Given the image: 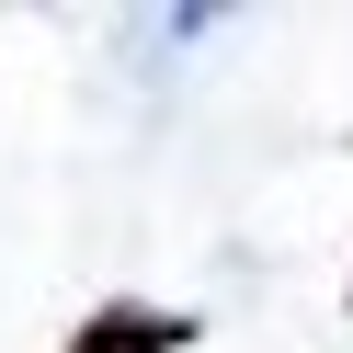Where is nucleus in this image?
<instances>
[{
	"label": "nucleus",
	"mask_w": 353,
	"mask_h": 353,
	"mask_svg": "<svg viewBox=\"0 0 353 353\" xmlns=\"http://www.w3.org/2000/svg\"><path fill=\"white\" fill-rule=\"evenodd\" d=\"M194 319H171V307H103V319L69 330V353H183Z\"/></svg>",
	"instance_id": "nucleus-1"
}]
</instances>
